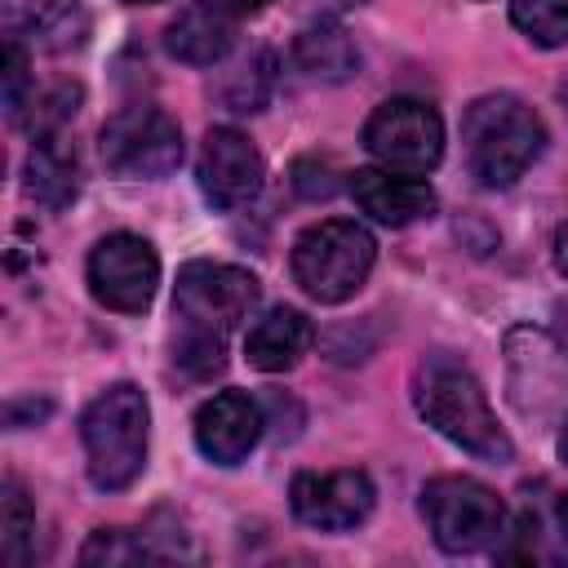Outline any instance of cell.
Returning <instances> with one entry per match:
<instances>
[{"label":"cell","instance_id":"obj_21","mask_svg":"<svg viewBox=\"0 0 568 568\" xmlns=\"http://www.w3.org/2000/svg\"><path fill=\"white\" fill-rule=\"evenodd\" d=\"M510 22L541 49L568 44V0H510Z\"/></svg>","mask_w":568,"mask_h":568},{"label":"cell","instance_id":"obj_2","mask_svg":"<svg viewBox=\"0 0 568 568\" xmlns=\"http://www.w3.org/2000/svg\"><path fill=\"white\" fill-rule=\"evenodd\" d=\"M541 146H546V124L515 93H484L462 115V155L479 186L501 191L519 182L541 155Z\"/></svg>","mask_w":568,"mask_h":568},{"label":"cell","instance_id":"obj_20","mask_svg":"<svg viewBox=\"0 0 568 568\" xmlns=\"http://www.w3.org/2000/svg\"><path fill=\"white\" fill-rule=\"evenodd\" d=\"M31 31L44 49H75L89 36V13L80 9V0H49V4H31Z\"/></svg>","mask_w":568,"mask_h":568},{"label":"cell","instance_id":"obj_16","mask_svg":"<svg viewBox=\"0 0 568 568\" xmlns=\"http://www.w3.org/2000/svg\"><path fill=\"white\" fill-rule=\"evenodd\" d=\"M311 342H315V328L297 306H271L262 320L248 324L244 355L262 373H284L311 351Z\"/></svg>","mask_w":568,"mask_h":568},{"label":"cell","instance_id":"obj_30","mask_svg":"<svg viewBox=\"0 0 568 568\" xmlns=\"http://www.w3.org/2000/svg\"><path fill=\"white\" fill-rule=\"evenodd\" d=\"M217 4H226V9L240 18V13H253V9H262L266 0H217Z\"/></svg>","mask_w":568,"mask_h":568},{"label":"cell","instance_id":"obj_9","mask_svg":"<svg viewBox=\"0 0 568 568\" xmlns=\"http://www.w3.org/2000/svg\"><path fill=\"white\" fill-rule=\"evenodd\" d=\"M364 146L382 169L426 178L444 155V120L422 98H390L368 115Z\"/></svg>","mask_w":568,"mask_h":568},{"label":"cell","instance_id":"obj_1","mask_svg":"<svg viewBox=\"0 0 568 568\" xmlns=\"http://www.w3.org/2000/svg\"><path fill=\"white\" fill-rule=\"evenodd\" d=\"M413 408L462 453L488 462V466H506L515 462V444L501 430L497 413L488 408V395L479 386V377L448 359V355H430L417 364L413 373Z\"/></svg>","mask_w":568,"mask_h":568},{"label":"cell","instance_id":"obj_13","mask_svg":"<svg viewBox=\"0 0 568 568\" xmlns=\"http://www.w3.org/2000/svg\"><path fill=\"white\" fill-rule=\"evenodd\" d=\"M262 408L248 390H217L195 413V448L213 466H240L262 439Z\"/></svg>","mask_w":568,"mask_h":568},{"label":"cell","instance_id":"obj_11","mask_svg":"<svg viewBox=\"0 0 568 568\" xmlns=\"http://www.w3.org/2000/svg\"><path fill=\"white\" fill-rule=\"evenodd\" d=\"M373 479L364 470H297L288 484V506L306 528L351 532L373 515Z\"/></svg>","mask_w":568,"mask_h":568},{"label":"cell","instance_id":"obj_32","mask_svg":"<svg viewBox=\"0 0 568 568\" xmlns=\"http://www.w3.org/2000/svg\"><path fill=\"white\" fill-rule=\"evenodd\" d=\"M559 426H564V430H559V457H564V462H568V417H564V422H559Z\"/></svg>","mask_w":568,"mask_h":568},{"label":"cell","instance_id":"obj_28","mask_svg":"<svg viewBox=\"0 0 568 568\" xmlns=\"http://www.w3.org/2000/svg\"><path fill=\"white\" fill-rule=\"evenodd\" d=\"M40 417H49V399H36V395H27V399H9V408H4V422H9L13 430L36 426Z\"/></svg>","mask_w":568,"mask_h":568},{"label":"cell","instance_id":"obj_27","mask_svg":"<svg viewBox=\"0 0 568 568\" xmlns=\"http://www.w3.org/2000/svg\"><path fill=\"white\" fill-rule=\"evenodd\" d=\"M4 106H9V120L22 124V106H27V49L18 44V36H9V53H4Z\"/></svg>","mask_w":568,"mask_h":568},{"label":"cell","instance_id":"obj_5","mask_svg":"<svg viewBox=\"0 0 568 568\" xmlns=\"http://www.w3.org/2000/svg\"><path fill=\"white\" fill-rule=\"evenodd\" d=\"M422 519L439 550L475 555L506 532V501L470 475H439L422 488Z\"/></svg>","mask_w":568,"mask_h":568},{"label":"cell","instance_id":"obj_17","mask_svg":"<svg viewBox=\"0 0 568 568\" xmlns=\"http://www.w3.org/2000/svg\"><path fill=\"white\" fill-rule=\"evenodd\" d=\"M80 191V169H75V155L58 142V138H36L31 155H27V195L49 209V213H62Z\"/></svg>","mask_w":568,"mask_h":568},{"label":"cell","instance_id":"obj_22","mask_svg":"<svg viewBox=\"0 0 568 568\" xmlns=\"http://www.w3.org/2000/svg\"><path fill=\"white\" fill-rule=\"evenodd\" d=\"M271 84H275V58L262 49V53H253V58L231 75V84L222 89V102H226L231 111H262Z\"/></svg>","mask_w":568,"mask_h":568},{"label":"cell","instance_id":"obj_18","mask_svg":"<svg viewBox=\"0 0 568 568\" xmlns=\"http://www.w3.org/2000/svg\"><path fill=\"white\" fill-rule=\"evenodd\" d=\"M293 53H297V67L306 75H315V80H346L359 67V53H355L351 36L337 22H328V18L302 27Z\"/></svg>","mask_w":568,"mask_h":568},{"label":"cell","instance_id":"obj_12","mask_svg":"<svg viewBox=\"0 0 568 568\" xmlns=\"http://www.w3.org/2000/svg\"><path fill=\"white\" fill-rule=\"evenodd\" d=\"M195 178H200V191L213 209H240L262 191L266 164H262V151L240 129L217 124V129L204 133Z\"/></svg>","mask_w":568,"mask_h":568},{"label":"cell","instance_id":"obj_25","mask_svg":"<svg viewBox=\"0 0 568 568\" xmlns=\"http://www.w3.org/2000/svg\"><path fill=\"white\" fill-rule=\"evenodd\" d=\"M138 559H151V555L142 537L124 528H98L80 550V564H138Z\"/></svg>","mask_w":568,"mask_h":568},{"label":"cell","instance_id":"obj_6","mask_svg":"<svg viewBox=\"0 0 568 568\" xmlns=\"http://www.w3.org/2000/svg\"><path fill=\"white\" fill-rule=\"evenodd\" d=\"M506 351V395L528 422L568 417V351L532 324H515L501 342Z\"/></svg>","mask_w":568,"mask_h":568},{"label":"cell","instance_id":"obj_10","mask_svg":"<svg viewBox=\"0 0 568 568\" xmlns=\"http://www.w3.org/2000/svg\"><path fill=\"white\" fill-rule=\"evenodd\" d=\"M89 288L106 311L120 315H138L151 306L155 284H160V253L151 248V240L133 235V231H115L102 235L89 253Z\"/></svg>","mask_w":568,"mask_h":568},{"label":"cell","instance_id":"obj_4","mask_svg":"<svg viewBox=\"0 0 568 568\" xmlns=\"http://www.w3.org/2000/svg\"><path fill=\"white\" fill-rule=\"evenodd\" d=\"M377 262L373 235L351 217H324L293 240V280L306 297L337 306L355 297Z\"/></svg>","mask_w":568,"mask_h":568},{"label":"cell","instance_id":"obj_14","mask_svg":"<svg viewBox=\"0 0 568 568\" xmlns=\"http://www.w3.org/2000/svg\"><path fill=\"white\" fill-rule=\"evenodd\" d=\"M346 186H351V200L382 226H413V222H426L435 213V191L413 173L355 169Z\"/></svg>","mask_w":568,"mask_h":568},{"label":"cell","instance_id":"obj_23","mask_svg":"<svg viewBox=\"0 0 568 568\" xmlns=\"http://www.w3.org/2000/svg\"><path fill=\"white\" fill-rule=\"evenodd\" d=\"M173 359H178L191 377H213V373H222V364H226V337L182 324V337H178Z\"/></svg>","mask_w":568,"mask_h":568},{"label":"cell","instance_id":"obj_24","mask_svg":"<svg viewBox=\"0 0 568 568\" xmlns=\"http://www.w3.org/2000/svg\"><path fill=\"white\" fill-rule=\"evenodd\" d=\"M80 84H53L40 102H31V120H27V129H31V138H58V129L80 111Z\"/></svg>","mask_w":568,"mask_h":568},{"label":"cell","instance_id":"obj_19","mask_svg":"<svg viewBox=\"0 0 568 568\" xmlns=\"http://www.w3.org/2000/svg\"><path fill=\"white\" fill-rule=\"evenodd\" d=\"M36 541V506L27 501L18 479H4V497H0V559L9 568H22Z\"/></svg>","mask_w":568,"mask_h":568},{"label":"cell","instance_id":"obj_3","mask_svg":"<svg viewBox=\"0 0 568 568\" xmlns=\"http://www.w3.org/2000/svg\"><path fill=\"white\" fill-rule=\"evenodd\" d=\"M84 470L98 493H124L146 470L151 404L133 382H115L89 399L80 413Z\"/></svg>","mask_w":568,"mask_h":568},{"label":"cell","instance_id":"obj_31","mask_svg":"<svg viewBox=\"0 0 568 568\" xmlns=\"http://www.w3.org/2000/svg\"><path fill=\"white\" fill-rule=\"evenodd\" d=\"M555 519H559V532H564V541H568V493L559 497V510H555Z\"/></svg>","mask_w":568,"mask_h":568},{"label":"cell","instance_id":"obj_7","mask_svg":"<svg viewBox=\"0 0 568 568\" xmlns=\"http://www.w3.org/2000/svg\"><path fill=\"white\" fill-rule=\"evenodd\" d=\"M257 297H262V284L253 271L231 266V262H209V257L186 262L173 284V306H178L182 324L217 333V337L240 328L253 315Z\"/></svg>","mask_w":568,"mask_h":568},{"label":"cell","instance_id":"obj_15","mask_svg":"<svg viewBox=\"0 0 568 568\" xmlns=\"http://www.w3.org/2000/svg\"><path fill=\"white\" fill-rule=\"evenodd\" d=\"M231 44H235V13L217 0L182 9L164 31L169 58H178L186 67H213L231 53Z\"/></svg>","mask_w":568,"mask_h":568},{"label":"cell","instance_id":"obj_8","mask_svg":"<svg viewBox=\"0 0 568 568\" xmlns=\"http://www.w3.org/2000/svg\"><path fill=\"white\" fill-rule=\"evenodd\" d=\"M98 151H102V164H106L115 178L155 182V178H169V173L182 164V129H178V120L164 115L160 106L138 102V106L115 111V115L102 124Z\"/></svg>","mask_w":568,"mask_h":568},{"label":"cell","instance_id":"obj_29","mask_svg":"<svg viewBox=\"0 0 568 568\" xmlns=\"http://www.w3.org/2000/svg\"><path fill=\"white\" fill-rule=\"evenodd\" d=\"M555 266H559V275L568 280V222L555 231Z\"/></svg>","mask_w":568,"mask_h":568},{"label":"cell","instance_id":"obj_26","mask_svg":"<svg viewBox=\"0 0 568 568\" xmlns=\"http://www.w3.org/2000/svg\"><path fill=\"white\" fill-rule=\"evenodd\" d=\"M337 178H342V173L333 169V160L306 155V160L293 164V191L306 195V200H328V195H337V186H342Z\"/></svg>","mask_w":568,"mask_h":568},{"label":"cell","instance_id":"obj_33","mask_svg":"<svg viewBox=\"0 0 568 568\" xmlns=\"http://www.w3.org/2000/svg\"><path fill=\"white\" fill-rule=\"evenodd\" d=\"M124 4H160V0H124Z\"/></svg>","mask_w":568,"mask_h":568}]
</instances>
